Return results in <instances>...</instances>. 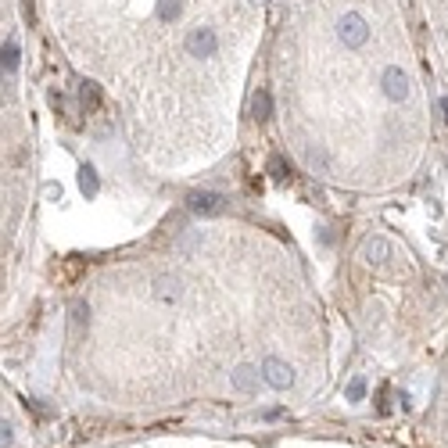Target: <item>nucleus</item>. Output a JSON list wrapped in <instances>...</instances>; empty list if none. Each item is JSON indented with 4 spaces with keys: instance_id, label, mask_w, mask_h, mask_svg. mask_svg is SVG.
Wrapping results in <instances>:
<instances>
[{
    "instance_id": "obj_1",
    "label": "nucleus",
    "mask_w": 448,
    "mask_h": 448,
    "mask_svg": "<svg viewBox=\"0 0 448 448\" xmlns=\"http://www.w3.org/2000/svg\"><path fill=\"white\" fill-rule=\"evenodd\" d=\"M337 40H341L348 50L366 47V40H370V22H366L363 15H358V11L341 15V22H337Z\"/></svg>"
},
{
    "instance_id": "obj_2",
    "label": "nucleus",
    "mask_w": 448,
    "mask_h": 448,
    "mask_svg": "<svg viewBox=\"0 0 448 448\" xmlns=\"http://www.w3.org/2000/svg\"><path fill=\"white\" fill-rule=\"evenodd\" d=\"M183 47H187L191 58H215V54H219V33L208 29V26H198V29L187 33Z\"/></svg>"
},
{
    "instance_id": "obj_3",
    "label": "nucleus",
    "mask_w": 448,
    "mask_h": 448,
    "mask_svg": "<svg viewBox=\"0 0 448 448\" xmlns=\"http://www.w3.org/2000/svg\"><path fill=\"white\" fill-rule=\"evenodd\" d=\"M262 380L269 388H277V391H287L294 384V370L284 363V358H265L262 363Z\"/></svg>"
},
{
    "instance_id": "obj_4",
    "label": "nucleus",
    "mask_w": 448,
    "mask_h": 448,
    "mask_svg": "<svg viewBox=\"0 0 448 448\" xmlns=\"http://www.w3.org/2000/svg\"><path fill=\"white\" fill-rule=\"evenodd\" d=\"M380 86H384V97H388V101H405V97H409V75H405L398 65H388V68H384Z\"/></svg>"
},
{
    "instance_id": "obj_5",
    "label": "nucleus",
    "mask_w": 448,
    "mask_h": 448,
    "mask_svg": "<svg viewBox=\"0 0 448 448\" xmlns=\"http://www.w3.org/2000/svg\"><path fill=\"white\" fill-rule=\"evenodd\" d=\"M187 205H191L194 215H219V212L226 208V198L215 194V191H194V194L187 198Z\"/></svg>"
},
{
    "instance_id": "obj_6",
    "label": "nucleus",
    "mask_w": 448,
    "mask_h": 448,
    "mask_svg": "<svg viewBox=\"0 0 448 448\" xmlns=\"http://www.w3.org/2000/svg\"><path fill=\"white\" fill-rule=\"evenodd\" d=\"M151 294H154L158 302L172 305V302H179V298H183V280H179V277H172V273H161V277H154V284H151Z\"/></svg>"
},
{
    "instance_id": "obj_7",
    "label": "nucleus",
    "mask_w": 448,
    "mask_h": 448,
    "mask_svg": "<svg viewBox=\"0 0 448 448\" xmlns=\"http://www.w3.org/2000/svg\"><path fill=\"white\" fill-rule=\"evenodd\" d=\"M358 255H363L370 265H384V262L391 258V244H388L384 237H366V240H363V251H358Z\"/></svg>"
},
{
    "instance_id": "obj_8",
    "label": "nucleus",
    "mask_w": 448,
    "mask_h": 448,
    "mask_svg": "<svg viewBox=\"0 0 448 448\" xmlns=\"http://www.w3.org/2000/svg\"><path fill=\"white\" fill-rule=\"evenodd\" d=\"M230 384H233V391H240V395H251V391L258 388V370H255V366H247V363H240V366H233V373H230Z\"/></svg>"
},
{
    "instance_id": "obj_9",
    "label": "nucleus",
    "mask_w": 448,
    "mask_h": 448,
    "mask_svg": "<svg viewBox=\"0 0 448 448\" xmlns=\"http://www.w3.org/2000/svg\"><path fill=\"white\" fill-rule=\"evenodd\" d=\"M79 105H82L86 115L101 108V86H97L94 79H82V82H79Z\"/></svg>"
},
{
    "instance_id": "obj_10",
    "label": "nucleus",
    "mask_w": 448,
    "mask_h": 448,
    "mask_svg": "<svg viewBox=\"0 0 448 448\" xmlns=\"http://www.w3.org/2000/svg\"><path fill=\"white\" fill-rule=\"evenodd\" d=\"M18 61H22L18 43H15V40H8L4 47H0V72H4V75H15V72H18Z\"/></svg>"
},
{
    "instance_id": "obj_11",
    "label": "nucleus",
    "mask_w": 448,
    "mask_h": 448,
    "mask_svg": "<svg viewBox=\"0 0 448 448\" xmlns=\"http://www.w3.org/2000/svg\"><path fill=\"white\" fill-rule=\"evenodd\" d=\"M251 115L258 122H265L269 115H273V97H269V90H258V94L251 97Z\"/></svg>"
},
{
    "instance_id": "obj_12",
    "label": "nucleus",
    "mask_w": 448,
    "mask_h": 448,
    "mask_svg": "<svg viewBox=\"0 0 448 448\" xmlns=\"http://www.w3.org/2000/svg\"><path fill=\"white\" fill-rule=\"evenodd\" d=\"M79 191H82L86 198H97V191H101V183H97V172L90 169V165H82V169H79Z\"/></svg>"
},
{
    "instance_id": "obj_13",
    "label": "nucleus",
    "mask_w": 448,
    "mask_h": 448,
    "mask_svg": "<svg viewBox=\"0 0 448 448\" xmlns=\"http://www.w3.org/2000/svg\"><path fill=\"white\" fill-rule=\"evenodd\" d=\"M179 11H183V4H179V0H161V4H158V18H161V22H176Z\"/></svg>"
},
{
    "instance_id": "obj_14",
    "label": "nucleus",
    "mask_w": 448,
    "mask_h": 448,
    "mask_svg": "<svg viewBox=\"0 0 448 448\" xmlns=\"http://www.w3.org/2000/svg\"><path fill=\"white\" fill-rule=\"evenodd\" d=\"M363 395H366V377H351V384L344 388V398L348 402H363Z\"/></svg>"
},
{
    "instance_id": "obj_15",
    "label": "nucleus",
    "mask_w": 448,
    "mask_h": 448,
    "mask_svg": "<svg viewBox=\"0 0 448 448\" xmlns=\"http://www.w3.org/2000/svg\"><path fill=\"white\" fill-rule=\"evenodd\" d=\"M82 323H90V305H82V302H75V305H72V326L79 330Z\"/></svg>"
},
{
    "instance_id": "obj_16",
    "label": "nucleus",
    "mask_w": 448,
    "mask_h": 448,
    "mask_svg": "<svg viewBox=\"0 0 448 448\" xmlns=\"http://www.w3.org/2000/svg\"><path fill=\"white\" fill-rule=\"evenodd\" d=\"M15 444V427L11 420H0V448H11Z\"/></svg>"
},
{
    "instance_id": "obj_17",
    "label": "nucleus",
    "mask_w": 448,
    "mask_h": 448,
    "mask_svg": "<svg viewBox=\"0 0 448 448\" xmlns=\"http://www.w3.org/2000/svg\"><path fill=\"white\" fill-rule=\"evenodd\" d=\"M269 172H273L277 179H284V176H287V161H284L280 154H273V158H269Z\"/></svg>"
},
{
    "instance_id": "obj_18",
    "label": "nucleus",
    "mask_w": 448,
    "mask_h": 448,
    "mask_svg": "<svg viewBox=\"0 0 448 448\" xmlns=\"http://www.w3.org/2000/svg\"><path fill=\"white\" fill-rule=\"evenodd\" d=\"M441 112H444V122H448V97H441Z\"/></svg>"
},
{
    "instance_id": "obj_19",
    "label": "nucleus",
    "mask_w": 448,
    "mask_h": 448,
    "mask_svg": "<svg viewBox=\"0 0 448 448\" xmlns=\"http://www.w3.org/2000/svg\"><path fill=\"white\" fill-rule=\"evenodd\" d=\"M251 4H269V0H251Z\"/></svg>"
}]
</instances>
